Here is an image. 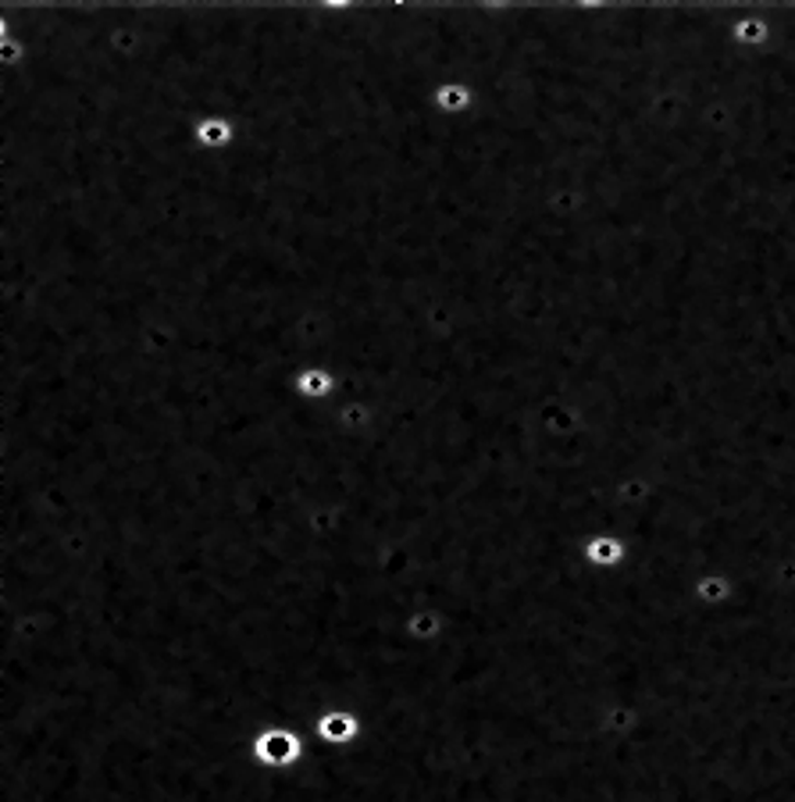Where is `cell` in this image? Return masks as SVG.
I'll return each mask as SVG.
<instances>
[{
  "instance_id": "6da1fadb",
  "label": "cell",
  "mask_w": 795,
  "mask_h": 802,
  "mask_svg": "<svg viewBox=\"0 0 795 802\" xmlns=\"http://www.w3.org/2000/svg\"><path fill=\"white\" fill-rule=\"evenodd\" d=\"M253 764L264 770H296L311 753V742L304 739V731L289 724H268L253 735Z\"/></svg>"
},
{
  "instance_id": "7a4b0ae2",
  "label": "cell",
  "mask_w": 795,
  "mask_h": 802,
  "mask_svg": "<svg viewBox=\"0 0 795 802\" xmlns=\"http://www.w3.org/2000/svg\"><path fill=\"white\" fill-rule=\"evenodd\" d=\"M293 392H296V400H304V403H332L340 397V378H335L332 368L315 364V368H304L293 375Z\"/></svg>"
},
{
  "instance_id": "3957f363",
  "label": "cell",
  "mask_w": 795,
  "mask_h": 802,
  "mask_svg": "<svg viewBox=\"0 0 795 802\" xmlns=\"http://www.w3.org/2000/svg\"><path fill=\"white\" fill-rule=\"evenodd\" d=\"M236 135L239 129L233 118L211 115V118H197V126H193V140L200 151H228V146L236 143Z\"/></svg>"
},
{
  "instance_id": "277c9868",
  "label": "cell",
  "mask_w": 795,
  "mask_h": 802,
  "mask_svg": "<svg viewBox=\"0 0 795 802\" xmlns=\"http://www.w3.org/2000/svg\"><path fill=\"white\" fill-rule=\"evenodd\" d=\"M436 107L447 118H464L475 111V86L464 83V79H447V83L436 86Z\"/></svg>"
}]
</instances>
